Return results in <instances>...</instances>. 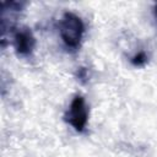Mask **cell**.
I'll use <instances>...</instances> for the list:
<instances>
[{
    "label": "cell",
    "mask_w": 157,
    "mask_h": 157,
    "mask_svg": "<svg viewBox=\"0 0 157 157\" xmlns=\"http://www.w3.org/2000/svg\"><path fill=\"white\" fill-rule=\"evenodd\" d=\"M13 42H15V48H16L17 53L23 54V55L29 54V53L33 50L34 44H36V40H34L33 34H32L31 31L27 29V28L20 29V31L15 34Z\"/></svg>",
    "instance_id": "3"
},
{
    "label": "cell",
    "mask_w": 157,
    "mask_h": 157,
    "mask_svg": "<svg viewBox=\"0 0 157 157\" xmlns=\"http://www.w3.org/2000/svg\"><path fill=\"white\" fill-rule=\"evenodd\" d=\"M83 32V22L77 15L72 12H65L63 15L59 23V33L66 47L76 49L80 45Z\"/></svg>",
    "instance_id": "1"
},
{
    "label": "cell",
    "mask_w": 157,
    "mask_h": 157,
    "mask_svg": "<svg viewBox=\"0 0 157 157\" xmlns=\"http://www.w3.org/2000/svg\"><path fill=\"white\" fill-rule=\"evenodd\" d=\"M66 120L76 131H83L88 120V109L82 96H75L66 113Z\"/></svg>",
    "instance_id": "2"
},
{
    "label": "cell",
    "mask_w": 157,
    "mask_h": 157,
    "mask_svg": "<svg viewBox=\"0 0 157 157\" xmlns=\"http://www.w3.org/2000/svg\"><path fill=\"white\" fill-rule=\"evenodd\" d=\"M156 15H157V6H156Z\"/></svg>",
    "instance_id": "4"
}]
</instances>
